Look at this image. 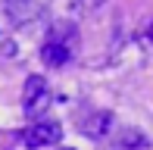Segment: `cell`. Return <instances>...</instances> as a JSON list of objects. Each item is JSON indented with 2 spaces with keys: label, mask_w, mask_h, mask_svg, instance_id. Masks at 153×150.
Returning a JSON list of instances; mask_svg holds the SVG:
<instances>
[{
  "label": "cell",
  "mask_w": 153,
  "mask_h": 150,
  "mask_svg": "<svg viewBox=\"0 0 153 150\" xmlns=\"http://www.w3.org/2000/svg\"><path fill=\"white\" fill-rule=\"evenodd\" d=\"M50 41H56V44H62L72 56H78V47H81V35H78V28H75L72 22H53V28H50V35H47Z\"/></svg>",
  "instance_id": "3"
},
{
  "label": "cell",
  "mask_w": 153,
  "mask_h": 150,
  "mask_svg": "<svg viewBox=\"0 0 153 150\" xmlns=\"http://www.w3.org/2000/svg\"><path fill=\"white\" fill-rule=\"evenodd\" d=\"M0 53H3V56H16V44H13V41H3V44H0Z\"/></svg>",
  "instance_id": "9"
},
{
  "label": "cell",
  "mask_w": 153,
  "mask_h": 150,
  "mask_svg": "<svg viewBox=\"0 0 153 150\" xmlns=\"http://www.w3.org/2000/svg\"><path fill=\"white\" fill-rule=\"evenodd\" d=\"M50 106V91H47V81L41 75H28L22 88V110L28 119H38L41 113Z\"/></svg>",
  "instance_id": "2"
},
{
  "label": "cell",
  "mask_w": 153,
  "mask_h": 150,
  "mask_svg": "<svg viewBox=\"0 0 153 150\" xmlns=\"http://www.w3.org/2000/svg\"><path fill=\"white\" fill-rule=\"evenodd\" d=\"M41 59H44L50 69H59V66H66L69 59H75V56H72V53H69L62 44H56V41L47 38V41H44V47H41Z\"/></svg>",
  "instance_id": "5"
},
{
  "label": "cell",
  "mask_w": 153,
  "mask_h": 150,
  "mask_svg": "<svg viewBox=\"0 0 153 150\" xmlns=\"http://www.w3.org/2000/svg\"><path fill=\"white\" fill-rule=\"evenodd\" d=\"M62 138V125L56 119H34L28 128L22 131V144L28 150H41V147H50Z\"/></svg>",
  "instance_id": "1"
},
{
  "label": "cell",
  "mask_w": 153,
  "mask_h": 150,
  "mask_svg": "<svg viewBox=\"0 0 153 150\" xmlns=\"http://www.w3.org/2000/svg\"><path fill=\"white\" fill-rule=\"evenodd\" d=\"M109 122H113V116L109 113H97V110H91L85 116V119H81V131L85 134H91V138H103V134H106V128H109Z\"/></svg>",
  "instance_id": "6"
},
{
  "label": "cell",
  "mask_w": 153,
  "mask_h": 150,
  "mask_svg": "<svg viewBox=\"0 0 153 150\" xmlns=\"http://www.w3.org/2000/svg\"><path fill=\"white\" fill-rule=\"evenodd\" d=\"M147 38H150V41H153V25H150V28H147Z\"/></svg>",
  "instance_id": "10"
},
{
  "label": "cell",
  "mask_w": 153,
  "mask_h": 150,
  "mask_svg": "<svg viewBox=\"0 0 153 150\" xmlns=\"http://www.w3.org/2000/svg\"><path fill=\"white\" fill-rule=\"evenodd\" d=\"M119 147L122 150H144V147H147V138H144L134 125H125L119 131Z\"/></svg>",
  "instance_id": "7"
},
{
  "label": "cell",
  "mask_w": 153,
  "mask_h": 150,
  "mask_svg": "<svg viewBox=\"0 0 153 150\" xmlns=\"http://www.w3.org/2000/svg\"><path fill=\"white\" fill-rule=\"evenodd\" d=\"M106 0H75V10L78 13H91V10H97V6H103Z\"/></svg>",
  "instance_id": "8"
},
{
  "label": "cell",
  "mask_w": 153,
  "mask_h": 150,
  "mask_svg": "<svg viewBox=\"0 0 153 150\" xmlns=\"http://www.w3.org/2000/svg\"><path fill=\"white\" fill-rule=\"evenodd\" d=\"M3 13L13 25H28L38 16V6L31 0H3Z\"/></svg>",
  "instance_id": "4"
}]
</instances>
